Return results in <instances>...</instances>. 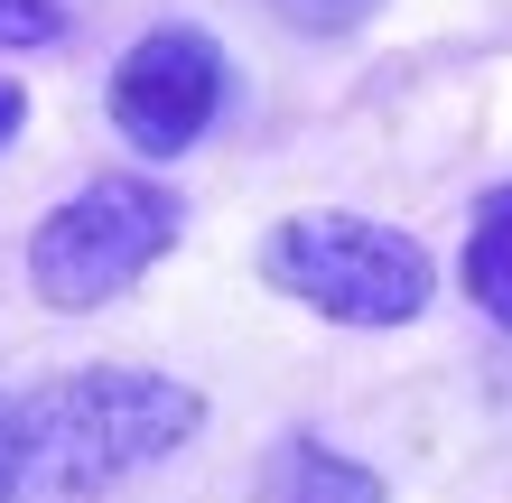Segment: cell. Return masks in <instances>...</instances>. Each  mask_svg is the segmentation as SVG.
I'll list each match as a JSON object with an SVG mask.
<instances>
[{
	"instance_id": "52a82bcc",
	"label": "cell",
	"mask_w": 512,
	"mask_h": 503,
	"mask_svg": "<svg viewBox=\"0 0 512 503\" xmlns=\"http://www.w3.org/2000/svg\"><path fill=\"white\" fill-rule=\"evenodd\" d=\"M47 38H66L56 0H0V47H47Z\"/></svg>"
},
{
	"instance_id": "6da1fadb",
	"label": "cell",
	"mask_w": 512,
	"mask_h": 503,
	"mask_svg": "<svg viewBox=\"0 0 512 503\" xmlns=\"http://www.w3.org/2000/svg\"><path fill=\"white\" fill-rule=\"evenodd\" d=\"M196 420H205V401L177 373H140V364L56 373L38 392H19V494L28 503H94L122 476L159 466L168 448H187Z\"/></svg>"
},
{
	"instance_id": "5b68a950",
	"label": "cell",
	"mask_w": 512,
	"mask_h": 503,
	"mask_svg": "<svg viewBox=\"0 0 512 503\" xmlns=\"http://www.w3.org/2000/svg\"><path fill=\"white\" fill-rule=\"evenodd\" d=\"M466 299L512 327V187H494L475 205V233H466Z\"/></svg>"
},
{
	"instance_id": "277c9868",
	"label": "cell",
	"mask_w": 512,
	"mask_h": 503,
	"mask_svg": "<svg viewBox=\"0 0 512 503\" xmlns=\"http://www.w3.org/2000/svg\"><path fill=\"white\" fill-rule=\"evenodd\" d=\"M215 103H224V56H215L205 28H149V38L122 47V66H112V122H122V140L140 159L196 150Z\"/></svg>"
},
{
	"instance_id": "30bf717a",
	"label": "cell",
	"mask_w": 512,
	"mask_h": 503,
	"mask_svg": "<svg viewBox=\"0 0 512 503\" xmlns=\"http://www.w3.org/2000/svg\"><path fill=\"white\" fill-rule=\"evenodd\" d=\"M19 122H28V94H19V84H0V140H10Z\"/></svg>"
},
{
	"instance_id": "7a4b0ae2",
	"label": "cell",
	"mask_w": 512,
	"mask_h": 503,
	"mask_svg": "<svg viewBox=\"0 0 512 503\" xmlns=\"http://www.w3.org/2000/svg\"><path fill=\"white\" fill-rule=\"evenodd\" d=\"M261 280L280 289V299L336 317V327H410L419 308H429V252L410 243V233H391L373 215H336V205H317V215H280L261 243Z\"/></svg>"
},
{
	"instance_id": "9c48e42d",
	"label": "cell",
	"mask_w": 512,
	"mask_h": 503,
	"mask_svg": "<svg viewBox=\"0 0 512 503\" xmlns=\"http://www.w3.org/2000/svg\"><path fill=\"white\" fill-rule=\"evenodd\" d=\"M0 503H19V401H0Z\"/></svg>"
},
{
	"instance_id": "3957f363",
	"label": "cell",
	"mask_w": 512,
	"mask_h": 503,
	"mask_svg": "<svg viewBox=\"0 0 512 503\" xmlns=\"http://www.w3.org/2000/svg\"><path fill=\"white\" fill-rule=\"evenodd\" d=\"M177 224L187 215H177V196L159 187V177L103 168L94 187H75L38 233H28V289H38L56 317H84V308L122 299L149 261H168Z\"/></svg>"
},
{
	"instance_id": "8992f818",
	"label": "cell",
	"mask_w": 512,
	"mask_h": 503,
	"mask_svg": "<svg viewBox=\"0 0 512 503\" xmlns=\"http://www.w3.org/2000/svg\"><path fill=\"white\" fill-rule=\"evenodd\" d=\"M270 503H382V476L354 466L336 448H280V476H270Z\"/></svg>"
},
{
	"instance_id": "ba28073f",
	"label": "cell",
	"mask_w": 512,
	"mask_h": 503,
	"mask_svg": "<svg viewBox=\"0 0 512 503\" xmlns=\"http://www.w3.org/2000/svg\"><path fill=\"white\" fill-rule=\"evenodd\" d=\"M270 10H280V19H298V28H354V19L373 10V0H270Z\"/></svg>"
}]
</instances>
